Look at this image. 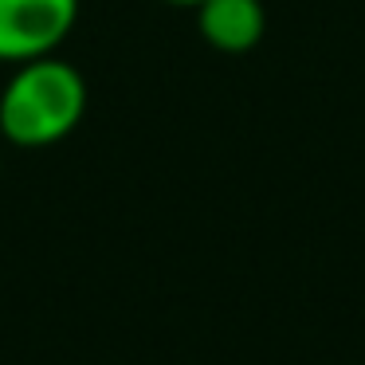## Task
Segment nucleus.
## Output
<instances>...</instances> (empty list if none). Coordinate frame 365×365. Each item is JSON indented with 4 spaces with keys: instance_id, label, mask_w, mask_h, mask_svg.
<instances>
[{
    "instance_id": "f257e3e1",
    "label": "nucleus",
    "mask_w": 365,
    "mask_h": 365,
    "mask_svg": "<svg viewBox=\"0 0 365 365\" xmlns=\"http://www.w3.org/2000/svg\"><path fill=\"white\" fill-rule=\"evenodd\" d=\"M87 110V83L56 56L16 67L0 95V130L12 145H51L79 126Z\"/></svg>"
},
{
    "instance_id": "f03ea898",
    "label": "nucleus",
    "mask_w": 365,
    "mask_h": 365,
    "mask_svg": "<svg viewBox=\"0 0 365 365\" xmlns=\"http://www.w3.org/2000/svg\"><path fill=\"white\" fill-rule=\"evenodd\" d=\"M79 0H0V59H43L71 36Z\"/></svg>"
},
{
    "instance_id": "7ed1b4c3",
    "label": "nucleus",
    "mask_w": 365,
    "mask_h": 365,
    "mask_svg": "<svg viewBox=\"0 0 365 365\" xmlns=\"http://www.w3.org/2000/svg\"><path fill=\"white\" fill-rule=\"evenodd\" d=\"M197 24H200V36L216 51L240 56V51H252L263 40L267 12H263L259 0H200Z\"/></svg>"
},
{
    "instance_id": "20e7f679",
    "label": "nucleus",
    "mask_w": 365,
    "mask_h": 365,
    "mask_svg": "<svg viewBox=\"0 0 365 365\" xmlns=\"http://www.w3.org/2000/svg\"><path fill=\"white\" fill-rule=\"evenodd\" d=\"M165 4H177V9H197L200 0H165Z\"/></svg>"
}]
</instances>
